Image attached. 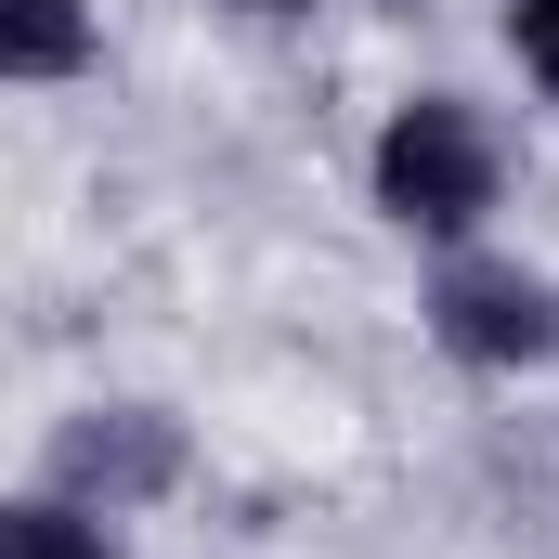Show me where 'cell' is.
<instances>
[{
  "label": "cell",
  "mask_w": 559,
  "mask_h": 559,
  "mask_svg": "<svg viewBox=\"0 0 559 559\" xmlns=\"http://www.w3.org/2000/svg\"><path fill=\"white\" fill-rule=\"evenodd\" d=\"M92 66V0H0V79H79Z\"/></svg>",
  "instance_id": "4"
},
{
  "label": "cell",
  "mask_w": 559,
  "mask_h": 559,
  "mask_svg": "<svg viewBox=\"0 0 559 559\" xmlns=\"http://www.w3.org/2000/svg\"><path fill=\"white\" fill-rule=\"evenodd\" d=\"M508 52L534 66V92H559V0H508Z\"/></svg>",
  "instance_id": "6"
},
{
  "label": "cell",
  "mask_w": 559,
  "mask_h": 559,
  "mask_svg": "<svg viewBox=\"0 0 559 559\" xmlns=\"http://www.w3.org/2000/svg\"><path fill=\"white\" fill-rule=\"evenodd\" d=\"M429 338L455 352V365H547L559 352V312L534 274H508V261H442V286H429Z\"/></svg>",
  "instance_id": "2"
},
{
  "label": "cell",
  "mask_w": 559,
  "mask_h": 559,
  "mask_svg": "<svg viewBox=\"0 0 559 559\" xmlns=\"http://www.w3.org/2000/svg\"><path fill=\"white\" fill-rule=\"evenodd\" d=\"M248 13H299V0H248Z\"/></svg>",
  "instance_id": "7"
},
{
  "label": "cell",
  "mask_w": 559,
  "mask_h": 559,
  "mask_svg": "<svg viewBox=\"0 0 559 559\" xmlns=\"http://www.w3.org/2000/svg\"><path fill=\"white\" fill-rule=\"evenodd\" d=\"M169 468H182V429L156 417V404H92V417L52 442V495L66 508H143V495H169Z\"/></svg>",
  "instance_id": "3"
},
{
  "label": "cell",
  "mask_w": 559,
  "mask_h": 559,
  "mask_svg": "<svg viewBox=\"0 0 559 559\" xmlns=\"http://www.w3.org/2000/svg\"><path fill=\"white\" fill-rule=\"evenodd\" d=\"M378 209L404 222V235H481V209H495V131H481V105H455V92H417L391 131H378Z\"/></svg>",
  "instance_id": "1"
},
{
  "label": "cell",
  "mask_w": 559,
  "mask_h": 559,
  "mask_svg": "<svg viewBox=\"0 0 559 559\" xmlns=\"http://www.w3.org/2000/svg\"><path fill=\"white\" fill-rule=\"evenodd\" d=\"M0 559H118L92 534V508H66V495H26L13 521H0Z\"/></svg>",
  "instance_id": "5"
}]
</instances>
